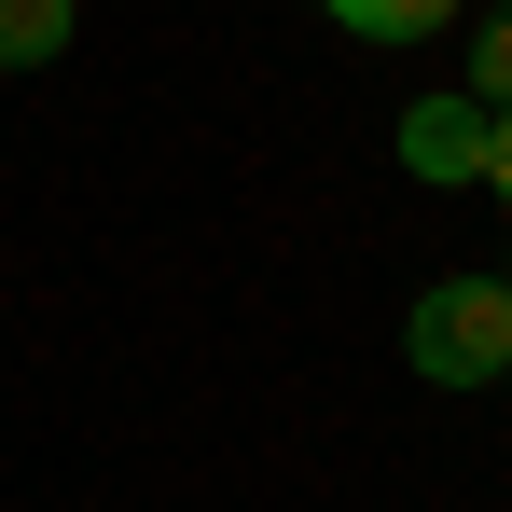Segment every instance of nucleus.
I'll return each instance as SVG.
<instances>
[{"label":"nucleus","mask_w":512,"mask_h":512,"mask_svg":"<svg viewBox=\"0 0 512 512\" xmlns=\"http://www.w3.org/2000/svg\"><path fill=\"white\" fill-rule=\"evenodd\" d=\"M333 14L360 28V42H429V28H443L457 0H333Z\"/></svg>","instance_id":"20e7f679"},{"label":"nucleus","mask_w":512,"mask_h":512,"mask_svg":"<svg viewBox=\"0 0 512 512\" xmlns=\"http://www.w3.org/2000/svg\"><path fill=\"white\" fill-rule=\"evenodd\" d=\"M402 167H416L429 194L485 180V97H416V111H402Z\"/></svg>","instance_id":"f03ea898"},{"label":"nucleus","mask_w":512,"mask_h":512,"mask_svg":"<svg viewBox=\"0 0 512 512\" xmlns=\"http://www.w3.org/2000/svg\"><path fill=\"white\" fill-rule=\"evenodd\" d=\"M471 97L512 111V14H485V42H471Z\"/></svg>","instance_id":"39448f33"},{"label":"nucleus","mask_w":512,"mask_h":512,"mask_svg":"<svg viewBox=\"0 0 512 512\" xmlns=\"http://www.w3.org/2000/svg\"><path fill=\"white\" fill-rule=\"evenodd\" d=\"M402 360H416L429 388H485V374H512V291H499V277H429L416 319H402Z\"/></svg>","instance_id":"f257e3e1"},{"label":"nucleus","mask_w":512,"mask_h":512,"mask_svg":"<svg viewBox=\"0 0 512 512\" xmlns=\"http://www.w3.org/2000/svg\"><path fill=\"white\" fill-rule=\"evenodd\" d=\"M485 180L512 194V111H485Z\"/></svg>","instance_id":"423d86ee"},{"label":"nucleus","mask_w":512,"mask_h":512,"mask_svg":"<svg viewBox=\"0 0 512 512\" xmlns=\"http://www.w3.org/2000/svg\"><path fill=\"white\" fill-rule=\"evenodd\" d=\"M70 42V0H0V70H42Z\"/></svg>","instance_id":"7ed1b4c3"},{"label":"nucleus","mask_w":512,"mask_h":512,"mask_svg":"<svg viewBox=\"0 0 512 512\" xmlns=\"http://www.w3.org/2000/svg\"><path fill=\"white\" fill-rule=\"evenodd\" d=\"M499 291H512V263H499Z\"/></svg>","instance_id":"0eeeda50"}]
</instances>
